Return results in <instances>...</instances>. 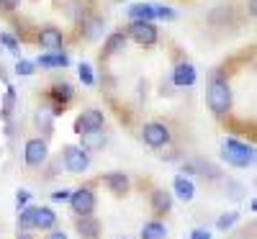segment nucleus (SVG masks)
<instances>
[{
    "mask_svg": "<svg viewBox=\"0 0 257 239\" xmlns=\"http://www.w3.org/2000/svg\"><path fill=\"white\" fill-rule=\"evenodd\" d=\"M252 211H257V198H254V201H252Z\"/></svg>",
    "mask_w": 257,
    "mask_h": 239,
    "instance_id": "e433bc0d",
    "label": "nucleus"
},
{
    "mask_svg": "<svg viewBox=\"0 0 257 239\" xmlns=\"http://www.w3.org/2000/svg\"><path fill=\"white\" fill-rule=\"evenodd\" d=\"M116 3H123V0H116Z\"/></svg>",
    "mask_w": 257,
    "mask_h": 239,
    "instance_id": "58836bf2",
    "label": "nucleus"
},
{
    "mask_svg": "<svg viewBox=\"0 0 257 239\" xmlns=\"http://www.w3.org/2000/svg\"><path fill=\"white\" fill-rule=\"evenodd\" d=\"M239 221V213L237 211H229V213H224V216H219V221H216V226L221 229V231H226V229H231L234 224Z\"/></svg>",
    "mask_w": 257,
    "mask_h": 239,
    "instance_id": "b1692460",
    "label": "nucleus"
},
{
    "mask_svg": "<svg viewBox=\"0 0 257 239\" xmlns=\"http://www.w3.org/2000/svg\"><path fill=\"white\" fill-rule=\"evenodd\" d=\"M165 236H167V229L157 219L155 221H147L144 229H142V239H165Z\"/></svg>",
    "mask_w": 257,
    "mask_h": 239,
    "instance_id": "aec40b11",
    "label": "nucleus"
},
{
    "mask_svg": "<svg viewBox=\"0 0 257 239\" xmlns=\"http://www.w3.org/2000/svg\"><path fill=\"white\" fill-rule=\"evenodd\" d=\"M100 29H103V21L100 18H90L88 24H85V36H88V39H98Z\"/></svg>",
    "mask_w": 257,
    "mask_h": 239,
    "instance_id": "393cba45",
    "label": "nucleus"
},
{
    "mask_svg": "<svg viewBox=\"0 0 257 239\" xmlns=\"http://www.w3.org/2000/svg\"><path fill=\"white\" fill-rule=\"evenodd\" d=\"M126 41H128V34H123V31H116V34H111L108 39H105L103 54H105V57H113V54H118V52L126 47Z\"/></svg>",
    "mask_w": 257,
    "mask_h": 239,
    "instance_id": "a211bd4d",
    "label": "nucleus"
},
{
    "mask_svg": "<svg viewBox=\"0 0 257 239\" xmlns=\"http://www.w3.org/2000/svg\"><path fill=\"white\" fill-rule=\"evenodd\" d=\"M121 239H126V236H121Z\"/></svg>",
    "mask_w": 257,
    "mask_h": 239,
    "instance_id": "a19ab883",
    "label": "nucleus"
},
{
    "mask_svg": "<svg viewBox=\"0 0 257 239\" xmlns=\"http://www.w3.org/2000/svg\"><path fill=\"white\" fill-rule=\"evenodd\" d=\"M70 190H57V193H52V201H57V203H64V201H70Z\"/></svg>",
    "mask_w": 257,
    "mask_h": 239,
    "instance_id": "7c9ffc66",
    "label": "nucleus"
},
{
    "mask_svg": "<svg viewBox=\"0 0 257 239\" xmlns=\"http://www.w3.org/2000/svg\"><path fill=\"white\" fill-rule=\"evenodd\" d=\"M0 44H6L11 52H16V49H18V41H16L11 34H0Z\"/></svg>",
    "mask_w": 257,
    "mask_h": 239,
    "instance_id": "c85d7f7f",
    "label": "nucleus"
},
{
    "mask_svg": "<svg viewBox=\"0 0 257 239\" xmlns=\"http://www.w3.org/2000/svg\"><path fill=\"white\" fill-rule=\"evenodd\" d=\"M173 188H175V193H178L180 201H193V195H196V188H193V183H190L185 175H178V178L173 180Z\"/></svg>",
    "mask_w": 257,
    "mask_h": 239,
    "instance_id": "6ab92c4d",
    "label": "nucleus"
},
{
    "mask_svg": "<svg viewBox=\"0 0 257 239\" xmlns=\"http://www.w3.org/2000/svg\"><path fill=\"white\" fill-rule=\"evenodd\" d=\"M0 8H3V11H16L18 0H0Z\"/></svg>",
    "mask_w": 257,
    "mask_h": 239,
    "instance_id": "473e14b6",
    "label": "nucleus"
},
{
    "mask_svg": "<svg viewBox=\"0 0 257 239\" xmlns=\"http://www.w3.org/2000/svg\"><path fill=\"white\" fill-rule=\"evenodd\" d=\"M105 118H103V111L98 108H88V111H82L75 121V132L77 134H85V132H93V129H103Z\"/></svg>",
    "mask_w": 257,
    "mask_h": 239,
    "instance_id": "6e6552de",
    "label": "nucleus"
},
{
    "mask_svg": "<svg viewBox=\"0 0 257 239\" xmlns=\"http://www.w3.org/2000/svg\"><path fill=\"white\" fill-rule=\"evenodd\" d=\"M47 239H67V234H64V231H59V229H52V234H49Z\"/></svg>",
    "mask_w": 257,
    "mask_h": 239,
    "instance_id": "f704fd0d",
    "label": "nucleus"
},
{
    "mask_svg": "<svg viewBox=\"0 0 257 239\" xmlns=\"http://www.w3.org/2000/svg\"><path fill=\"white\" fill-rule=\"evenodd\" d=\"M62 162H64V167H67V172L80 175V172H85L88 165H90V152L85 147H64Z\"/></svg>",
    "mask_w": 257,
    "mask_h": 239,
    "instance_id": "20e7f679",
    "label": "nucleus"
},
{
    "mask_svg": "<svg viewBox=\"0 0 257 239\" xmlns=\"http://www.w3.org/2000/svg\"><path fill=\"white\" fill-rule=\"evenodd\" d=\"M142 142L147 147H152V149H160V147L170 144V129L160 121H149L142 129Z\"/></svg>",
    "mask_w": 257,
    "mask_h": 239,
    "instance_id": "39448f33",
    "label": "nucleus"
},
{
    "mask_svg": "<svg viewBox=\"0 0 257 239\" xmlns=\"http://www.w3.org/2000/svg\"><path fill=\"white\" fill-rule=\"evenodd\" d=\"M173 82L178 88H188V85L196 82V67H193L190 62H180L178 67L173 70Z\"/></svg>",
    "mask_w": 257,
    "mask_h": 239,
    "instance_id": "f8f14e48",
    "label": "nucleus"
},
{
    "mask_svg": "<svg viewBox=\"0 0 257 239\" xmlns=\"http://www.w3.org/2000/svg\"><path fill=\"white\" fill-rule=\"evenodd\" d=\"M221 157L226 160V165L231 167H249L254 162V149L244 142H237V139H226L221 144Z\"/></svg>",
    "mask_w": 257,
    "mask_h": 239,
    "instance_id": "f03ea898",
    "label": "nucleus"
},
{
    "mask_svg": "<svg viewBox=\"0 0 257 239\" xmlns=\"http://www.w3.org/2000/svg\"><path fill=\"white\" fill-rule=\"evenodd\" d=\"M188 239H211V231L208 229H193Z\"/></svg>",
    "mask_w": 257,
    "mask_h": 239,
    "instance_id": "2f4dec72",
    "label": "nucleus"
},
{
    "mask_svg": "<svg viewBox=\"0 0 257 239\" xmlns=\"http://www.w3.org/2000/svg\"><path fill=\"white\" fill-rule=\"evenodd\" d=\"M249 13L257 18V0H249Z\"/></svg>",
    "mask_w": 257,
    "mask_h": 239,
    "instance_id": "c9c22d12",
    "label": "nucleus"
},
{
    "mask_svg": "<svg viewBox=\"0 0 257 239\" xmlns=\"http://www.w3.org/2000/svg\"><path fill=\"white\" fill-rule=\"evenodd\" d=\"M155 11H157V18H160V21H173V18H175V11L167 8V6H160V3H157Z\"/></svg>",
    "mask_w": 257,
    "mask_h": 239,
    "instance_id": "bb28decb",
    "label": "nucleus"
},
{
    "mask_svg": "<svg viewBox=\"0 0 257 239\" xmlns=\"http://www.w3.org/2000/svg\"><path fill=\"white\" fill-rule=\"evenodd\" d=\"M128 18L132 21H155L157 18L155 3H134L128 8Z\"/></svg>",
    "mask_w": 257,
    "mask_h": 239,
    "instance_id": "f3484780",
    "label": "nucleus"
},
{
    "mask_svg": "<svg viewBox=\"0 0 257 239\" xmlns=\"http://www.w3.org/2000/svg\"><path fill=\"white\" fill-rule=\"evenodd\" d=\"M208 108L213 116H226L231 111V88L224 77H213L208 85V93H206Z\"/></svg>",
    "mask_w": 257,
    "mask_h": 239,
    "instance_id": "f257e3e1",
    "label": "nucleus"
},
{
    "mask_svg": "<svg viewBox=\"0 0 257 239\" xmlns=\"http://www.w3.org/2000/svg\"><path fill=\"white\" fill-rule=\"evenodd\" d=\"M16 72H18V75H31V72H34V62L18 59V64H16Z\"/></svg>",
    "mask_w": 257,
    "mask_h": 239,
    "instance_id": "cd10ccee",
    "label": "nucleus"
},
{
    "mask_svg": "<svg viewBox=\"0 0 257 239\" xmlns=\"http://www.w3.org/2000/svg\"><path fill=\"white\" fill-rule=\"evenodd\" d=\"M70 208H72V213H77V216L93 213V208H95V193H93L88 185L72 190V195H70Z\"/></svg>",
    "mask_w": 257,
    "mask_h": 239,
    "instance_id": "423d86ee",
    "label": "nucleus"
},
{
    "mask_svg": "<svg viewBox=\"0 0 257 239\" xmlns=\"http://www.w3.org/2000/svg\"><path fill=\"white\" fill-rule=\"evenodd\" d=\"M29 198H31V193H29V190H18V193H16V206H18V208H24V206L29 203Z\"/></svg>",
    "mask_w": 257,
    "mask_h": 239,
    "instance_id": "c756f323",
    "label": "nucleus"
},
{
    "mask_svg": "<svg viewBox=\"0 0 257 239\" xmlns=\"http://www.w3.org/2000/svg\"><path fill=\"white\" fill-rule=\"evenodd\" d=\"M103 183L108 185V190L116 193V195L128 193V178H126V172H105V175H103Z\"/></svg>",
    "mask_w": 257,
    "mask_h": 239,
    "instance_id": "ddd939ff",
    "label": "nucleus"
},
{
    "mask_svg": "<svg viewBox=\"0 0 257 239\" xmlns=\"http://www.w3.org/2000/svg\"><path fill=\"white\" fill-rule=\"evenodd\" d=\"M18 239H29V236H18Z\"/></svg>",
    "mask_w": 257,
    "mask_h": 239,
    "instance_id": "4c0bfd02",
    "label": "nucleus"
},
{
    "mask_svg": "<svg viewBox=\"0 0 257 239\" xmlns=\"http://www.w3.org/2000/svg\"><path fill=\"white\" fill-rule=\"evenodd\" d=\"M39 67H44V70H54V67H67L70 64V57L64 54V52H47V54H41L36 59Z\"/></svg>",
    "mask_w": 257,
    "mask_h": 239,
    "instance_id": "4468645a",
    "label": "nucleus"
},
{
    "mask_svg": "<svg viewBox=\"0 0 257 239\" xmlns=\"http://www.w3.org/2000/svg\"><path fill=\"white\" fill-rule=\"evenodd\" d=\"M34 211H36V206H26L24 211H21V216H18V229L21 231L34 229Z\"/></svg>",
    "mask_w": 257,
    "mask_h": 239,
    "instance_id": "4be33fe9",
    "label": "nucleus"
},
{
    "mask_svg": "<svg viewBox=\"0 0 257 239\" xmlns=\"http://www.w3.org/2000/svg\"><path fill=\"white\" fill-rule=\"evenodd\" d=\"M75 229L82 239H98L100 236V221L95 219V216H77V221H75Z\"/></svg>",
    "mask_w": 257,
    "mask_h": 239,
    "instance_id": "9b49d317",
    "label": "nucleus"
},
{
    "mask_svg": "<svg viewBox=\"0 0 257 239\" xmlns=\"http://www.w3.org/2000/svg\"><path fill=\"white\" fill-rule=\"evenodd\" d=\"M13 105H16V90H13V88H8V90H6V98H3V108H0V118H3V121H8V118H11Z\"/></svg>",
    "mask_w": 257,
    "mask_h": 239,
    "instance_id": "5701e85b",
    "label": "nucleus"
},
{
    "mask_svg": "<svg viewBox=\"0 0 257 239\" xmlns=\"http://www.w3.org/2000/svg\"><path fill=\"white\" fill-rule=\"evenodd\" d=\"M57 224V213L49 206H36L34 211V229H52Z\"/></svg>",
    "mask_w": 257,
    "mask_h": 239,
    "instance_id": "2eb2a0df",
    "label": "nucleus"
},
{
    "mask_svg": "<svg viewBox=\"0 0 257 239\" xmlns=\"http://www.w3.org/2000/svg\"><path fill=\"white\" fill-rule=\"evenodd\" d=\"M39 44H41V49H47V52H62L64 36H62L59 29L47 26V29H41V31H39Z\"/></svg>",
    "mask_w": 257,
    "mask_h": 239,
    "instance_id": "9d476101",
    "label": "nucleus"
},
{
    "mask_svg": "<svg viewBox=\"0 0 257 239\" xmlns=\"http://www.w3.org/2000/svg\"><path fill=\"white\" fill-rule=\"evenodd\" d=\"M54 111H49V108H39V111H36V124L41 126V129H44V132L47 134H52V124H54Z\"/></svg>",
    "mask_w": 257,
    "mask_h": 239,
    "instance_id": "412c9836",
    "label": "nucleus"
},
{
    "mask_svg": "<svg viewBox=\"0 0 257 239\" xmlns=\"http://www.w3.org/2000/svg\"><path fill=\"white\" fill-rule=\"evenodd\" d=\"M80 80H82L85 85H93V82H95V77H93V67H90V64H80Z\"/></svg>",
    "mask_w": 257,
    "mask_h": 239,
    "instance_id": "a878e982",
    "label": "nucleus"
},
{
    "mask_svg": "<svg viewBox=\"0 0 257 239\" xmlns=\"http://www.w3.org/2000/svg\"><path fill=\"white\" fill-rule=\"evenodd\" d=\"M103 144H105L103 129H93V132L80 134V147H85L88 152H98V149H103Z\"/></svg>",
    "mask_w": 257,
    "mask_h": 239,
    "instance_id": "dca6fc26",
    "label": "nucleus"
},
{
    "mask_svg": "<svg viewBox=\"0 0 257 239\" xmlns=\"http://www.w3.org/2000/svg\"><path fill=\"white\" fill-rule=\"evenodd\" d=\"M229 190H231V193H229L231 198H239V190H242V188H239L237 183H229Z\"/></svg>",
    "mask_w": 257,
    "mask_h": 239,
    "instance_id": "72a5a7b5",
    "label": "nucleus"
},
{
    "mask_svg": "<svg viewBox=\"0 0 257 239\" xmlns=\"http://www.w3.org/2000/svg\"><path fill=\"white\" fill-rule=\"evenodd\" d=\"M149 206H152L155 216L170 213V208H173V193L165 190V188H155L152 193H149Z\"/></svg>",
    "mask_w": 257,
    "mask_h": 239,
    "instance_id": "1a4fd4ad",
    "label": "nucleus"
},
{
    "mask_svg": "<svg viewBox=\"0 0 257 239\" xmlns=\"http://www.w3.org/2000/svg\"><path fill=\"white\" fill-rule=\"evenodd\" d=\"M128 39H134L137 44L142 47H152L157 44V26H155V21H132L126 29Z\"/></svg>",
    "mask_w": 257,
    "mask_h": 239,
    "instance_id": "7ed1b4c3",
    "label": "nucleus"
},
{
    "mask_svg": "<svg viewBox=\"0 0 257 239\" xmlns=\"http://www.w3.org/2000/svg\"><path fill=\"white\" fill-rule=\"evenodd\" d=\"M47 155H49V147H47V139H29L26 142V149H24V160L29 167H41L47 162Z\"/></svg>",
    "mask_w": 257,
    "mask_h": 239,
    "instance_id": "0eeeda50",
    "label": "nucleus"
},
{
    "mask_svg": "<svg viewBox=\"0 0 257 239\" xmlns=\"http://www.w3.org/2000/svg\"><path fill=\"white\" fill-rule=\"evenodd\" d=\"M254 185H257V180H254Z\"/></svg>",
    "mask_w": 257,
    "mask_h": 239,
    "instance_id": "ea45409f",
    "label": "nucleus"
}]
</instances>
